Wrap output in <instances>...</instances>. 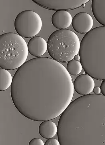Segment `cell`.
I'll return each mask as SVG.
<instances>
[{"instance_id": "obj_1", "label": "cell", "mask_w": 105, "mask_h": 145, "mask_svg": "<svg viewBox=\"0 0 105 145\" xmlns=\"http://www.w3.org/2000/svg\"><path fill=\"white\" fill-rule=\"evenodd\" d=\"M73 82L65 67L53 59L39 57L18 69L11 87L13 102L24 116L34 121L54 119L72 100Z\"/></svg>"}, {"instance_id": "obj_2", "label": "cell", "mask_w": 105, "mask_h": 145, "mask_svg": "<svg viewBox=\"0 0 105 145\" xmlns=\"http://www.w3.org/2000/svg\"><path fill=\"white\" fill-rule=\"evenodd\" d=\"M57 128L60 145H105V96L91 94L75 99Z\"/></svg>"}, {"instance_id": "obj_3", "label": "cell", "mask_w": 105, "mask_h": 145, "mask_svg": "<svg viewBox=\"0 0 105 145\" xmlns=\"http://www.w3.org/2000/svg\"><path fill=\"white\" fill-rule=\"evenodd\" d=\"M79 56L87 75L96 80H105V27L95 28L85 35Z\"/></svg>"}, {"instance_id": "obj_4", "label": "cell", "mask_w": 105, "mask_h": 145, "mask_svg": "<svg viewBox=\"0 0 105 145\" xmlns=\"http://www.w3.org/2000/svg\"><path fill=\"white\" fill-rule=\"evenodd\" d=\"M28 44L21 36L7 33L0 37V67L6 70L19 69L26 63Z\"/></svg>"}, {"instance_id": "obj_5", "label": "cell", "mask_w": 105, "mask_h": 145, "mask_svg": "<svg viewBox=\"0 0 105 145\" xmlns=\"http://www.w3.org/2000/svg\"><path fill=\"white\" fill-rule=\"evenodd\" d=\"M80 44L78 37L73 31L58 30L48 38V52L54 60L59 63L69 62L79 53Z\"/></svg>"}, {"instance_id": "obj_6", "label": "cell", "mask_w": 105, "mask_h": 145, "mask_svg": "<svg viewBox=\"0 0 105 145\" xmlns=\"http://www.w3.org/2000/svg\"><path fill=\"white\" fill-rule=\"evenodd\" d=\"M42 22L40 16L31 10L22 11L16 16L14 27L17 33L22 37H34L40 31Z\"/></svg>"}, {"instance_id": "obj_7", "label": "cell", "mask_w": 105, "mask_h": 145, "mask_svg": "<svg viewBox=\"0 0 105 145\" xmlns=\"http://www.w3.org/2000/svg\"><path fill=\"white\" fill-rule=\"evenodd\" d=\"M33 1L42 7L51 10H69L78 8L85 5L89 0H33Z\"/></svg>"}, {"instance_id": "obj_8", "label": "cell", "mask_w": 105, "mask_h": 145, "mask_svg": "<svg viewBox=\"0 0 105 145\" xmlns=\"http://www.w3.org/2000/svg\"><path fill=\"white\" fill-rule=\"evenodd\" d=\"M72 25L73 29L76 32L86 34L90 31L93 27V18L86 12H80L74 16Z\"/></svg>"}, {"instance_id": "obj_9", "label": "cell", "mask_w": 105, "mask_h": 145, "mask_svg": "<svg viewBox=\"0 0 105 145\" xmlns=\"http://www.w3.org/2000/svg\"><path fill=\"white\" fill-rule=\"evenodd\" d=\"M73 86L76 92L83 96L89 95L93 91L95 82L91 76L87 74H82L75 79Z\"/></svg>"}, {"instance_id": "obj_10", "label": "cell", "mask_w": 105, "mask_h": 145, "mask_svg": "<svg viewBox=\"0 0 105 145\" xmlns=\"http://www.w3.org/2000/svg\"><path fill=\"white\" fill-rule=\"evenodd\" d=\"M28 51L33 56L39 57L43 56L47 50V42L43 38L34 37L28 44Z\"/></svg>"}, {"instance_id": "obj_11", "label": "cell", "mask_w": 105, "mask_h": 145, "mask_svg": "<svg viewBox=\"0 0 105 145\" xmlns=\"http://www.w3.org/2000/svg\"><path fill=\"white\" fill-rule=\"evenodd\" d=\"M72 20V17L69 12L66 10H58L52 15L51 22L56 29H65L71 25Z\"/></svg>"}, {"instance_id": "obj_12", "label": "cell", "mask_w": 105, "mask_h": 145, "mask_svg": "<svg viewBox=\"0 0 105 145\" xmlns=\"http://www.w3.org/2000/svg\"><path fill=\"white\" fill-rule=\"evenodd\" d=\"M91 9L96 20L105 27V0H92Z\"/></svg>"}, {"instance_id": "obj_13", "label": "cell", "mask_w": 105, "mask_h": 145, "mask_svg": "<svg viewBox=\"0 0 105 145\" xmlns=\"http://www.w3.org/2000/svg\"><path fill=\"white\" fill-rule=\"evenodd\" d=\"M58 128L55 123L50 121H43L40 125L38 132L40 135L45 139L54 137L57 133Z\"/></svg>"}, {"instance_id": "obj_14", "label": "cell", "mask_w": 105, "mask_h": 145, "mask_svg": "<svg viewBox=\"0 0 105 145\" xmlns=\"http://www.w3.org/2000/svg\"><path fill=\"white\" fill-rule=\"evenodd\" d=\"M13 78L10 72L4 69H0V91H3L11 86Z\"/></svg>"}, {"instance_id": "obj_15", "label": "cell", "mask_w": 105, "mask_h": 145, "mask_svg": "<svg viewBox=\"0 0 105 145\" xmlns=\"http://www.w3.org/2000/svg\"><path fill=\"white\" fill-rule=\"evenodd\" d=\"M82 68L80 62L72 60L68 62L66 69L70 75H76L81 72Z\"/></svg>"}, {"instance_id": "obj_16", "label": "cell", "mask_w": 105, "mask_h": 145, "mask_svg": "<svg viewBox=\"0 0 105 145\" xmlns=\"http://www.w3.org/2000/svg\"><path fill=\"white\" fill-rule=\"evenodd\" d=\"M28 145H44V144L43 141L40 138H35L30 141Z\"/></svg>"}, {"instance_id": "obj_17", "label": "cell", "mask_w": 105, "mask_h": 145, "mask_svg": "<svg viewBox=\"0 0 105 145\" xmlns=\"http://www.w3.org/2000/svg\"><path fill=\"white\" fill-rule=\"evenodd\" d=\"M44 145H60V144L58 140L55 138H51L47 140Z\"/></svg>"}, {"instance_id": "obj_18", "label": "cell", "mask_w": 105, "mask_h": 145, "mask_svg": "<svg viewBox=\"0 0 105 145\" xmlns=\"http://www.w3.org/2000/svg\"><path fill=\"white\" fill-rule=\"evenodd\" d=\"M100 89L103 95L105 96V80H104L101 84Z\"/></svg>"}, {"instance_id": "obj_19", "label": "cell", "mask_w": 105, "mask_h": 145, "mask_svg": "<svg viewBox=\"0 0 105 145\" xmlns=\"http://www.w3.org/2000/svg\"><path fill=\"white\" fill-rule=\"evenodd\" d=\"M101 91L100 88L98 87H96L93 89V92L95 94H99Z\"/></svg>"}, {"instance_id": "obj_20", "label": "cell", "mask_w": 105, "mask_h": 145, "mask_svg": "<svg viewBox=\"0 0 105 145\" xmlns=\"http://www.w3.org/2000/svg\"><path fill=\"white\" fill-rule=\"evenodd\" d=\"M74 59H75V60L78 61L79 60L80 58L79 56L77 55V56H75V57L74 58Z\"/></svg>"}, {"instance_id": "obj_21", "label": "cell", "mask_w": 105, "mask_h": 145, "mask_svg": "<svg viewBox=\"0 0 105 145\" xmlns=\"http://www.w3.org/2000/svg\"><path fill=\"white\" fill-rule=\"evenodd\" d=\"M85 5H83L82 6V7H85Z\"/></svg>"}]
</instances>
